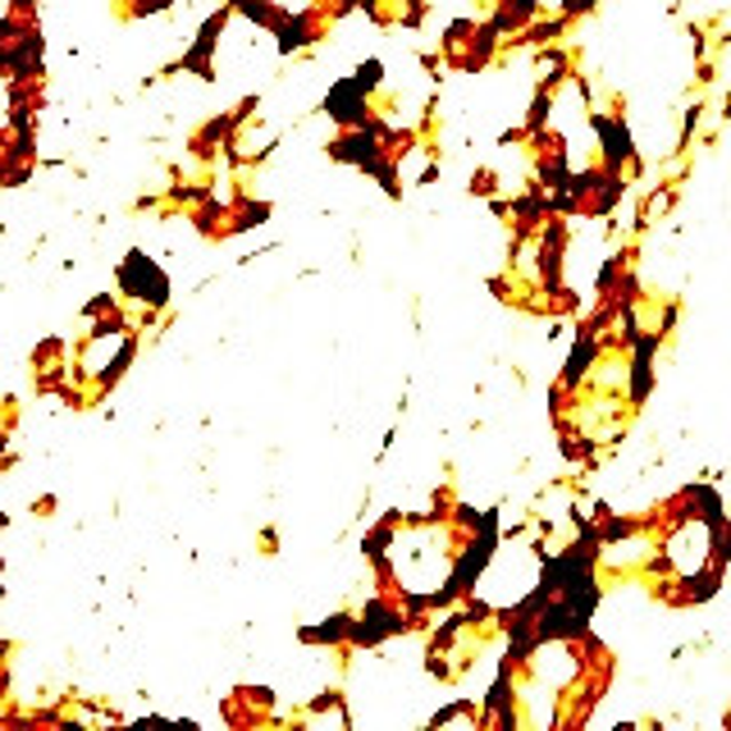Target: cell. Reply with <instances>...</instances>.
<instances>
[{
    "label": "cell",
    "instance_id": "cell-7",
    "mask_svg": "<svg viewBox=\"0 0 731 731\" xmlns=\"http://www.w3.org/2000/svg\"><path fill=\"white\" fill-rule=\"evenodd\" d=\"M261 544H265V553H275V544H279V536H275V530H261Z\"/></svg>",
    "mask_w": 731,
    "mask_h": 731
},
{
    "label": "cell",
    "instance_id": "cell-2",
    "mask_svg": "<svg viewBox=\"0 0 731 731\" xmlns=\"http://www.w3.org/2000/svg\"><path fill=\"white\" fill-rule=\"evenodd\" d=\"M275 206L265 202V197H252L247 188L234 197V206H229V239H239V234H252V229L261 224H271Z\"/></svg>",
    "mask_w": 731,
    "mask_h": 731
},
{
    "label": "cell",
    "instance_id": "cell-3",
    "mask_svg": "<svg viewBox=\"0 0 731 731\" xmlns=\"http://www.w3.org/2000/svg\"><path fill=\"white\" fill-rule=\"evenodd\" d=\"M348 631H352V613H329L325 622L297 626V640H303V645H329V649H348Z\"/></svg>",
    "mask_w": 731,
    "mask_h": 731
},
{
    "label": "cell",
    "instance_id": "cell-8",
    "mask_svg": "<svg viewBox=\"0 0 731 731\" xmlns=\"http://www.w3.org/2000/svg\"><path fill=\"white\" fill-rule=\"evenodd\" d=\"M0 453H10V421H0Z\"/></svg>",
    "mask_w": 731,
    "mask_h": 731
},
{
    "label": "cell",
    "instance_id": "cell-1",
    "mask_svg": "<svg viewBox=\"0 0 731 731\" xmlns=\"http://www.w3.org/2000/svg\"><path fill=\"white\" fill-rule=\"evenodd\" d=\"M115 284H119V297H128L133 307H156V311L170 307V293H174L170 275H165V265L156 256H147L142 247H133L119 261Z\"/></svg>",
    "mask_w": 731,
    "mask_h": 731
},
{
    "label": "cell",
    "instance_id": "cell-4",
    "mask_svg": "<svg viewBox=\"0 0 731 731\" xmlns=\"http://www.w3.org/2000/svg\"><path fill=\"white\" fill-rule=\"evenodd\" d=\"M297 722H335V727H352V713H348V695H343L339 686L320 690L316 700L307 704V713L297 718Z\"/></svg>",
    "mask_w": 731,
    "mask_h": 731
},
{
    "label": "cell",
    "instance_id": "cell-6",
    "mask_svg": "<svg viewBox=\"0 0 731 731\" xmlns=\"http://www.w3.org/2000/svg\"><path fill=\"white\" fill-rule=\"evenodd\" d=\"M60 508V498L55 494H42V498H32V517H51Z\"/></svg>",
    "mask_w": 731,
    "mask_h": 731
},
{
    "label": "cell",
    "instance_id": "cell-5",
    "mask_svg": "<svg viewBox=\"0 0 731 731\" xmlns=\"http://www.w3.org/2000/svg\"><path fill=\"white\" fill-rule=\"evenodd\" d=\"M115 311H124V303H119V293H96L92 303L83 307V320L92 325V320H106V316H115Z\"/></svg>",
    "mask_w": 731,
    "mask_h": 731
},
{
    "label": "cell",
    "instance_id": "cell-9",
    "mask_svg": "<svg viewBox=\"0 0 731 731\" xmlns=\"http://www.w3.org/2000/svg\"><path fill=\"white\" fill-rule=\"evenodd\" d=\"M6 526H10V517H6V512H0V530H6Z\"/></svg>",
    "mask_w": 731,
    "mask_h": 731
}]
</instances>
